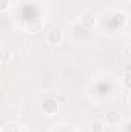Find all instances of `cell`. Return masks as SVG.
I'll return each mask as SVG.
<instances>
[{
    "label": "cell",
    "mask_w": 131,
    "mask_h": 132,
    "mask_svg": "<svg viewBox=\"0 0 131 132\" xmlns=\"http://www.w3.org/2000/svg\"><path fill=\"white\" fill-rule=\"evenodd\" d=\"M8 6H9V0H0V12L8 9Z\"/></svg>",
    "instance_id": "7"
},
{
    "label": "cell",
    "mask_w": 131,
    "mask_h": 132,
    "mask_svg": "<svg viewBox=\"0 0 131 132\" xmlns=\"http://www.w3.org/2000/svg\"><path fill=\"white\" fill-rule=\"evenodd\" d=\"M62 40H63V32L60 29H57V28L49 29L48 34H46V42H48L49 46H57Z\"/></svg>",
    "instance_id": "2"
},
{
    "label": "cell",
    "mask_w": 131,
    "mask_h": 132,
    "mask_svg": "<svg viewBox=\"0 0 131 132\" xmlns=\"http://www.w3.org/2000/svg\"><path fill=\"white\" fill-rule=\"evenodd\" d=\"M79 23L85 28V29H90V28H93L94 25H96V15L93 14V12H90V11H86V12H83L82 15H80V20H79Z\"/></svg>",
    "instance_id": "3"
},
{
    "label": "cell",
    "mask_w": 131,
    "mask_h": 132,
    "mask_svg": "<svg viewBox=\"0 0 131 132\" xmlns=\"http://www.w3.org/2000/svg\"><path fill=\"white\" fill-rule=\"evenodd\" d=\"M122 121V114L116 109H110L103 114V123L108 126H117Z\"/></svg>",
    "instance_id": "1"
},
{
    "label": "cell",
    "mask_w": 131,
    "mask_h": 132,
    "mask_svg": "<svg viewBox=\"0 0 131 132\" xmlns=\"http://www.w3.org/2000/svg\"><path fill=\"white\" fill-rule=\"evenodd\" d=\"M90 129H91V132H103L105 131V123H103V120L94 118V120L90 123Z\"/></svg>",
    "instance_id": "4"
},
{
    "label": "cell",
    "mask_w": 131,
    "mask_h": 132,
    "mask_svg": "<svg viewBox=\"0 0 131 132\" xmlns=\"http://www.w3.org/2000/svg\"><path fill=\"white\" fill-rule=\"evenodd\" d=\"M123 86L127 89H130V72H128V69L125 71V75H123Z\"/></svg>",
    "instance_id": "6"
},
{
    "label": "cell",
    "mask_w": 131,
    "mask_h": 132,
    "mask_svg": "<svg viewBox=\"0 0 131 132\" xmlns=\"http://www.w3.org/2000/svg\"><path fill=\"white\" fill-rule=\"evenodd\" d=\"M11 59H12L11 51H8V49H2V51H0V62H2V63H8Z\"/></svg>",
    "instance_id": "5"
}]
</instances>
